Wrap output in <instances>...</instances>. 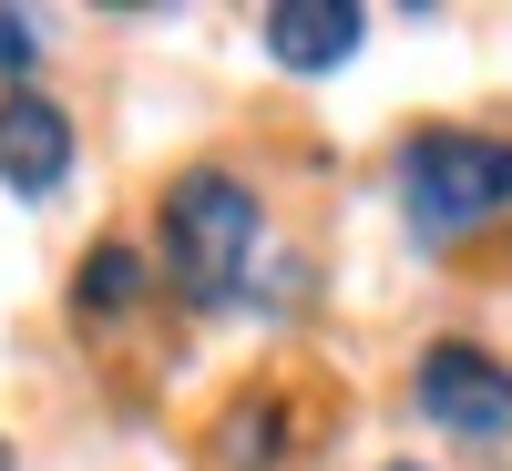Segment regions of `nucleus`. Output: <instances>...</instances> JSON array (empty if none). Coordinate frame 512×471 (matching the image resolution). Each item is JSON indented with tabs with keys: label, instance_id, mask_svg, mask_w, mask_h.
<instances>
[{
	"label": "nucleus",
	"instance_id": "nucleus-1",
	"mask_svg": "<svg viewBox=\"0 0 512 471\" xmlns=\"http://www.w3.org/2000/svg\"><path fill=\"white\" fill-rule=\"evenodd\" d=\"M400 195H410V226L451 246L472 226H502L512 216V144L492 134H420L400 154Z\"/></svg>",
	"mask_w": 512,
	"mask_h": 471
},
{
	"label": "nucleus",
	"instance_id": "nucleus-2",
	"mask_svg": "<svg viewBox=\"0 0 512 471\" xmlns=\"http://www.w3.org/2000/svg\"><path fill=\"white\" fill-rule=\"evenodd\" d=\"M246 246H256V195L236 175H216V164L175 175V195H164V267H175V287L195 297V308H216V297L236 287Z\"/></svg>",
	"mask_w": 512,
	"mask_h": 471
},
{
	"label": "nucleus",
	"instance_id": "nucleus-3",
	"mask_svg": "<svg viewBox=\"0 0 512 471\" xmlns=\"http://www.w3.org/2000/svg\"><path fill=\"white\" fill-rule=\"evenodd\" d=\"M420 420H441L451 441H502L512 431V369L472 338H441L420 359Z\"/></svg>",
	"mask_w": 512,
	"mask_h": 471
},
{
	"label": "nucleus",
	"instance_id": "nucleus-4",
	"mask_svg": "<svg viewBox=\"0 0 512 471\" xmlns=\"http://www.w3.org/2000/svg\"><path fill=\"white\" fill-rule=\"evenodd\" d=\"M0 175H11V195H52L72 175V113L41 93H11L0 103Z\"/></svg>",
	"mask_w": 512,
	"mask_h": 471
},
{
	"label": "nucleus",
	"instance_id": "nucleus-5",
	"mask_svg": "<svg viewBox=\"0 0 512 471\" xmlns=\"http://www.w3.org/2000/svg\"><path fill=\"white\" fill-rule=\"evenodd\" d=\"M256 31H267V52L287 72H328V62L359 52V11H349V0H267Z\"/></svg>",
	"mask_w": 512,
	"mask_h": 471
},
{
	"label": "nucleus",
	"instance_id": "nucleus-6",
	"mask_svg": "<svg viewBox=\"0 0 512 471\" xmlns=\"http://www.w3.org/2000/svg\"><path fill=\"white\" fill-rule=\"evenodd\" d=\"M144 287V267H134V246H93V256H82V308H123V297H134Z\"/></svg>",
	"mask_w": 512,
	"mask_h": 471
},
{
	"label": "nucleus",
	"instance_id": "nucleus-7",
	"mask_svg": "<svg viewBox=\"0 0 512 471\" xmlns=\"http://www.w3.org/2000/svg\"><path fill=\"white\" fill-rule=\"evenodd\" d=\"M0 62H11V72L31 62V21H21V11H0Z\"/></svg>",
	"mask_w": 512,
	"mask_h": 471
},
{
	"label": "nucleus",
	"instance_id": "nucleus-8",
	"mask_svg": "<svg viewBox=\"0 0 512 471\" xmlns=\"http://www.w3.org/2000/svg\"><path fill=\"white\" fill-rule=\"evenodd\" d=\"M0 471H11V451H0Z\"/></svg>",
	"mask_w": 512,
	"mask_h": 471
},
{
	"label": "nucleus",
	"instance_id": "nucleus-9",
	"mask_svg": "<svg viewBox=\"0 0 512 471\" xmlns=\"http://www.w3.org/2000/svg\"><path fill=\"white\" fill-rule=\"evenodd\" d=\"M400 471H420V461H400Z\"/></svg>",
	"mask_w": 512,
	"mask_h": 471
}]
</instances>
